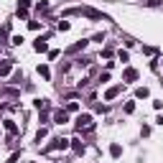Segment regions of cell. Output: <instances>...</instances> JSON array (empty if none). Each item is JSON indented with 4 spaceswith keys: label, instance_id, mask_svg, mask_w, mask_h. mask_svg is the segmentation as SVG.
Masks as SVG:
<instances>
[{
    "label": "cell",
    "instance_id": "1",
    "mask_svg": "<svg viewBox=\"0 0 163 163\" xmlns=\"http://www.w3.org/2000/svg\"><path fill=\"white\" fill-rule=\"evenodd\" d=\"M76 127H79V130H92V115H87V112L79 115L76 117Z\"/></svg>",
    "mask_w": 163,
    "mask_h": 163
},
{
    "label": "cell",
    "instance_id": "2",
    "mask_svg": "<svg viewBox=\"0 0 163 163\" xmlns=\"http://www.w3.org/2000/svg\"><path fill=\"white\" fill-rule=\"evenodd\" d=\"M66 148H69V140L59 138V140H54V145H48L46 151H66Z\"/></svg>",
    "mask_w": 163,
    "mask_h": 163
},
{
    "label": "cell",
    "instance_id": "3",
    "mask_svg": "<svg viewBox=\"0 0 163 163\" xmlns=\"http://www.w3.org/2000/svg\"><path fill=\"white\" fill-rule=\"evenodd\" d=\"M54 122H56V125H64V122H69V115H66V110H56V112H54Z\"/></svg>",
    "mask_w": 163,
    "mask_h": 163
},
{
    "label": "cell",
    "instance_id": "4",
    "mask_svg": "<svg viewBox=\"0 0 163 163\" xmlns=\"http://www.w3.org/2000/svg\"><path fill=\"white\" fill-rule=\"evenodd\" d=\"M13 72V61H3L0 64V76H8Z\"/></svg>",
    "mask_w": 163,
    "mask_h": 163
},
{
    "label": "cell",
    "instance_id": "5",
    "mask_svg": "<svg viewBox=\"0 0 163 163\" xmlns=\"http://www.w3.org/2000/svg\"><path fill=\"white\" fill-rule=\"evenodd\" d=\"M122 79H125V82H135V79H138V72H135V69H125Z\"/></svg>",
    "mask_w": 163,
    "mask_h": 163
},
{
    "label": "cell",
    "instance_id": "6",
    "mask_svg": "<svg viewBox=\"0 0 163 163\" xmlns=\"http://www.w3.org/2000/svg\"><path fill=\"white\" fill-rule=\"evenodd\" d=\"M87 44H89V41H76V44L69 48V54H76V51H82V48H87Z\"/></svg>",
    "mask_w": 163,
    "mask_h": 163
},
{
    "label": "cell",
    "instance_id": "7",
    "mask_svg": "<svg viewBox=\"0 0 163 163\" xmlns=\"http://www.w3.org/2000/svg\"><path fill=\"white\" fill-rule=\"evenodd\" d=\"M120 89H122V87H110V89H107V94H105V100H115V97L120 94Z\"/></svg>",
    "mask_w": 163,
    "mask_h": 163
},
{
    "label": "cell",
    "instance_id": "8",
    "mask_svg": "<svg viewBox=\"0 0 163 163\" xmlns=\"http://www.w3.org/2000/svg\"><path fill=\"white\" fill-rule=\"evenodd\" d=\"M3 127H5L8 133H18V125L13 122V120H3Z\"/></svg>",
    "mask_w": 163,
    "mask_h": 163
},
{
    "label": "cell",
    "instance_id": "9",
    "mask_svg": "<svg viewBox=\"0 0 163 163\" xmlns=\"http://www.w3.org/2000/svg\"><path fill=\"white\" fill-rule=\"evenodd\" d=\"M110 155H112V158H120V155H122V148H120L117 143H112L110 145Z\"/></svg>",
    "mask_w": 163,
    "mask_h": 163
},
{
    "label": "cell",
    "instance_id": "10",
    "mask_svg": "<svg viewBox=\"0 0 163 163\" xmlns=\"http://www.w3.org/2000/svg\"><path fill=\"white\" fill-rule=\"evenodd\" d=\"M69 143H72V148H74V151H76V153H84V143H82V140H79V138H74V140H69Z\"/></svg>",
    "mask_w": 163,
    "mask_h": 163
},
{
    "label": "cell",
    "instance_id": "11",
    "mask_svg": "<svg viewBox=\"0 0 163 163\" xmlns=\"http://www.w3.org/2000/svg\"><path fill=\"white\" fill-rule=\"evenodd\" d=\"M33 48H36V51H48V44H46V38H38L36 44H33Z\"/></svg>",
    "mask_w": 163,
    "mask_h": 163
},
{
    "label": "cell",
    "instance_id": "12",
    "mask_svg": "<svg viewBox=\"0 0 163 163\" xmlns=\"http://www.w3.org/2000/svg\"><path fill=\"white\" fill-rule=\"evenodd\" d=\"M33 105H36L38 110H46L48 107V100H33Z\"/></svg>",
    "mask_w": 163,
    "mask_h": 163
},
{
    "label": "cell",
    "instance_id": "13",
    "mask_svg": "<svg viewBox=\"0 0 163 163\" xmlns=\"http://www.w3.org/2000/svg\"><path fill=\"white\" fill-rule=\"evenodd\" d=\"M38 74L44 76V79H48V76H51V72H48V66H38Z\"/></svg>",
    "mask_w": 163,
    "mask_h": 163
},
{
    "label": "cell",
    "instance_id": "14",
    "mask_svg": "<svg viewBox=\"0 0 163 163\" xmlns=\"http://www.w3.org/2000/svg\"><path fill=\"white\" fill-rule=\"evenodd\" d=\"M135 97H138V100H143V97H148V89H145V87H140V89L135 92Z\"/></svg>",
    "mask_w": 163,
    "mask_h": 163
},
{
    "label": "cell",
    "instance_id": "15",
    "mask_svg": "<svg viewBox=\"0 0 163 163\" xmlns=\"http://www.w3.org/2000/svg\"><path fill=\"white\" fill-rule=\"evenodd\" d=\"M36 10H38V13H46V10H48V3H38Z\"/></svg>",
    "mask_w": 163,
    "mask_h": 163
},
{
    "label": "cell",
    "instance_id": "16",
    "mask_svg": "<svg viewBox=\"0 0 163 163\" xmlns=\"http://www.w3.org/2000/svg\"><path fill=\"white\" fill-rule=\"evenodd\" d=\"M66 110H69V112H76V110H79V105H76V102H69Z\"/></svg>",
    "mask_w": 163,
    "mask_h": 163
},
{
    "label": "cell",
    "instance_id": "17",
    "mask_svg": "<svg viewBox=\"0 0 163 163\" xmlns=\"http://www.w3.org/2000/svg\"><path fill=\"white\" fill-rule=\"evenodd\" d=\"M41 138H46V127H41V130L36 133V140H38V143H41Z\"/></svg>",
    "mask_w": 163,
    "mask_h": 163
},
{
    "label": "cell",
    "instance_id": "18",
    "mask_svg": "<svg viewBox=\"0 0 163 163\" xmlns=\"http://www.w3.org/2000/svg\"><path fill=\"white\" fill-rule=\"evenodd\" d=\"M59 31H69V20H61V23H59Z\"/></svg>",
    "mask_w": 163,
    "mask_h": 163
},
{
    "label": "cell",
    "instance_id": "19",
    "mask_svg": "<svg viewBox=\"0 0 163 163\" xmlns=\"http://www.w3.org/2000/svg\"><path fill=\"white\" fill-rule=\"evenodd\" d=\"M18 158H20V153H13V155H10V158H8V163H16Z\"/></svg>",
    "mask_w": 163,
    "mask_h": 163
},
{
    "label": "cell",
    "instance_id": "20",
    "mask_svg": "<svg viewBox=\"0 0 163 163\" xmlns=\"http://www.w3.org/2000/svg\"><path fill=\"white\" fill-rule=\"evenodd\" d=\"M161 64H163V59H161Z\"/></svg>",
    "mask_w": 163,
    "mask_h": 163
}]
</instances>
